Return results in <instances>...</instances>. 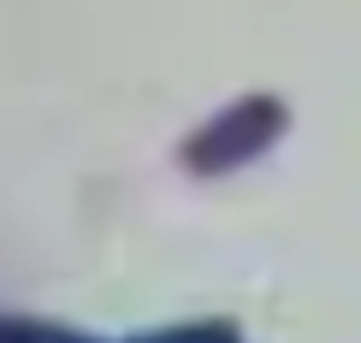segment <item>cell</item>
Segmentation results:
<instances>
[{
    "label": "cell",
    "instance_id": "obj_2",
    "mask_svg": "<svg viewBox=\"0 0 361 343\" xmlns=\"http://www.w3.org/2000/svg\"><path fill=\"white\" fill-rule=\"evenodd\" d=\"M118 343H249V337L225 314H195V320H166V325H148V332H130Z\"/></svg>",
    "mask_w": 361,
    "mask_h": 343
},
{
    "label": "cell",
    "instance_id": "obj_3",
    "mask_svg": "<svg viewBox=\"0 0 361 343\" xmlns=\"http://www.w3.org/2000/svg\"><path fill=\"white\" fill-rule=\"evenodd\" d=\"M0 343H107L83 325H59V320H36V314H0Z\"/></svg>",
    "mask_w": 361,
    "mask_h": 343
},
{
    "label": "cell",
    "instance_id": "obj_1",
    "mask_svg": "<svg viewBox=\"0 0 361 343\" xmlns=\"http://www.w3.org/2000/svg\"><path fill=\"white\" fill-rule=\"evenodd\" d=\"M255 107H261V101H237V107H225L214 125L184 148V166H195V172H225V166H237V160H255L267 142H273V137H255V130L243 137V125L255 118Z\"/></svg>",
    "mask_w": 361,
    "mask_h": 343
}]
</instances>
